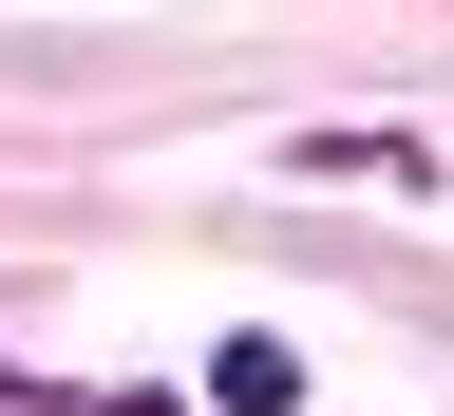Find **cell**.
Segmentation results:
<instances>
[{
	"label": "cell",
	"mask_w": 454,
	"mask_h": 416,
	"mask_svg": "<svg viewBox=\"0 0 454 416\" xmlns=\"http://www.w3.org/2000/svg\"><path fill=\"white\" fill-rule=\"evenodd\" d=\"M114 416H170V397H114Z\"/></svg>",
	"instance_id": "cell-2"
},
{
	"label": "cell",
	"mask_w": 454,
	"mask_h": 416,
	"mask_svg": "<svg viewBox=\"0 0 454 416\" xmlns=\"http://www.w3.org/2000/svg\"><path fill=\"white\" fill-rule=\"evenodd\" d=\"M208 397H227V416H303V360H284V341H227Z\"/></svg>",
	"instance_id": "cell-1"
}]
</instances>
